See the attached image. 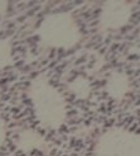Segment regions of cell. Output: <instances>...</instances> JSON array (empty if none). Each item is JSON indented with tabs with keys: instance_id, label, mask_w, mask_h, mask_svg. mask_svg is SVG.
Returning <instances> with one entry per match:
<instances>
[{
	"instance_id": "obj_8",
	"label": "cell",
	"mask_w": 140,
	"mask_h": 156,
	"mask_svg": "<svg viewBox=\"0 0 140 156\" xmlns=\"http://www.w3.org/2000/svg\"><path fill=\"white\" fill-rule=\"evenodd\" d=\"M12 62V44L6 40H0V69Z\"/></svg>"
},
{
	"instance_id": "obj_1",
	"label": "cell",
	"mask_w": 140,
	"mask_h": 156,
	"mask_svg": "<svg viewBox=\"0 0 140 156\" xmlns=\"http://www.w3.org/2000/svg\"><path fill=\"white\" fill-rule=\"evenodd\" d=\"M28 95L37 121L45 129H58L67 119V102L63 94L45 75L30 81Z\"/></svg>"
},
{
	"instance_id": "obj_5",
	"label": "cell",
	"mask_w": 140,
	"mask_h": 156,
	"mask_svg": "<svg viewBox=\"0 0 140 156\" xmlns=\"http://www.w3.org/2000/svg\"><path fill=\"white\" fill-rule=\"evenodd\" d=\"M105 90L107 95L116 102L121 100L128 95L130 90V79L122 71H114L107 77L105 84Z\"/></svg>"
},
{
	"instance_id": "obj_6",
	"label": "cell",
	"mask_w": 140,
	"mask_h": 156,
	"mask_svg": "<svg viewBox=\"0 0 140 156\" xmlns=\"http://www.w3.org/2000/svg\"><path fill=\"white\" fill-rule=\"evenodd\" d=\"M18 144H19V147L24 152H32L34 150L44 151L47 149V146H48L44 137L41 133H38L37 131H33V129L23 131L19 135Z\"/></svg>"
},
{
	"instance_id": "obj_3",
	"label": "cell",
	"mask_w": 140,
	"mask_h": 156,
	"mask_svg": "<svg viewBox=\"0 0 140 156\" xmlns=\"http://www.w3.org/2000/svg\"><path fill=\"white\" fill-rule=\"evenodd\" d=\"M92 156H140V135L121 127L108 128L96 140Z\"/></svg>"
},
{
	"instance_id": "obj_2",
	"label": "cell",
	"mask_w": 140,
	"mask_h": 156,
	"mask_svg": "<svg viewBox=\"0 0 140 156\" xmlns=\"http://www.w3.org/2000/svg\"><path fill=\"white\" fill-rule=\"evenodd\" d=\"M81 29L71 13L56 12L45 15L38 27L42 46L53 50H71L81 41Z\"/></svg>"
},
{
	"instance_id": "obj_7",
	"label": "cell",
	"mask_w": 140,
	"mask_h": 156,
	"mask_svg": "<svg viewBox=\"0 0 140 156\" xmlns=\"http://www.w3.org/2000/svg\"><path fill=\"white\" fill-rule=\"evenodd\" d=\"M68 89L72 94L78 98V99H86L91 94V85L87 79H85L82 76L76 77L68 85Z\"/></svg>"
},
{
	"instance_id": "obj_9",
	"label": "cell",
	"mask_w": 140,
	"mask_h": 156,
	"mask_svg": "<svg viewBox=\"0 0 140 156\" xmlns=\"http://www.w3.org/2000/svg\"><path fill=\"white\" fill-rule=\"evenodd\" d=\"M4 140H5V124L2 119H0V146L3 145Z\"/></svg>"
},
{
	"instance_id": "obj_4",
	"label": "cell",
	"mask_w": 140,
	"mask_h": 156,
	"mask_svg": "<svg viewBox=\"0 0 140 156\" xmlns=\"http://www.w3.org/2000/svg\"><path fill=\"white\" fill-rule=\"evenodd\" d=\"M133 14V4L122 0H108L101 6L98 26L104 32L118 30L125 27Z\"/></svg>"
}]
</instances>
